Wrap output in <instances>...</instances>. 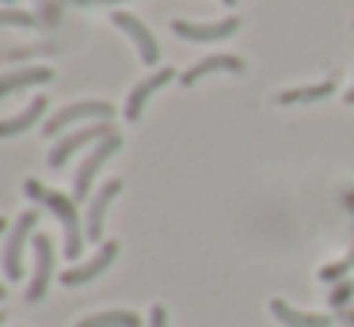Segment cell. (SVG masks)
<instances>
[{"instance_id": "cell-28", "label": "cell", "mask_w": 354, "mask_h": 327, "mask_svg": "<svg viewBox=\"0 0 354 327\" xmlns=\"http://www.w3.org/2000/svg\"><path fill=\"white\" fill-rule=\"evenodd\" d=\"M4 4H8V8H12V0H4Z\"/></svg>"}, {"instance_id": "cell-23", "label": "cell", "mask_w": 354, "mask_h": 327, "mask_svg": "<svg viewBox=\"0 0 354 327\" xmlns=\"http://www.w3.org/2000/svg\"><path fill=\"white\" fill-rule=\"evenodd\" d=\"M343 99H346V103H354V84H351V91H346V95H343Z\"/></svg>"}, {"instance_id": "cell-1", "label": "cell", "mask_w": 354, "mask_h": 327, "mask_svg": "<svg viewBox=\"0 0 354 327\" xmlns=\"http://www.w3.org/2000/svg\"><path fill=\"white\" fill-rule=\"evenodd\" d=\"M27 198L31 202H39L42 209H50L57 221H62V232H65V255H69V263H77L80 251H84L88 236H84V225H80V209H77V198L73 194H62V190L54 187H42L39 179H27L24 183Z\"/></svg>"}, {"instance_id": "cell-22", "label": "cell", "mask_w": 354, "mask_h": 327, "mask_svg": "<svg viewBox=\"0 0 354 327\" xmlns=\"http://www.w3.org/2000/svg\"><path fill=\"white\" fill-rule=\"evenodd\" d=\"M339 319H343L346 327H354V308H339Z\"/></svg>"}, {"instance_id": "cell-9", "label": "cell", "mask_w": 354, "mask_h": 327, "mask_svg": "<svg viewBox=\"0 0 354 327\" xmlns=\"http://www.w3.org/2000/svg\"><path fill=\"white\" fill-rule=\"evenodd\" d=\"M171 80H176V68L164 65V68H156V73H149L145 80L133 84V91L126 95V122H138L141 114H145V103L164 88V84H171Z\"/></svg>"}, {"instance_id": "cell-17", "label": "cell", "mask_w": 354, "mask_h": 327, "mask_svg": "<svg viewBox=\"0 0 354 327\" xmlns=\"http://www.w3.org/2000/svg\"><path fill=\"white\" fill-rule=\"evenodd\" d=\"M77 327H141V316L130 308H111V312H95V316H84Z\"/></svg>"}, {"instance_id": "cell-2", "label": "cell", "mask_w": 354, "mask_h": 327, "mask_svg": "<svg viewBox=\"0 0 354 327\" xmlns=\"http://www.w3.org/2000/svg\"><path fill=\"white\" fill-rule=\"evenodd\" d=\"M111 118H115V106L111 103H103V99H80V103H69L57 114H50V122H42V133L57 137L69 126H77V122H111Z\"/></svg>"}, {"instance_id": "cell-26", "label": "cell", "mask_w": 354, "mask_h": 327, "mask_svg": "<svg viewBox=\"0 0 354 327\" xmlns=\"http://www.w3.org/2000/svg\"><path fill=\"white\" fill-rule=\"evenodd\" d=\"M0 301H4V281H0Z\"/></svg>"}, {"instance_id": "cell-14", "label": "cell", "mask_w": 354, "mask_h": 327, "mask_svg": "<svg viewBox=\"0 0 354 327\" xmlns=\"http://www.w3.org/2000/svg\"><path fill=\"white\" fill-rule=\"evenodd\" d=\"M54 73L46 65H31V68H16V73H0V99L16 95L24 88H39V84H50Z\"/></svg>"}, {"instance_id": "cell-18", "label": "cell", "mask_w": 354, "mask_h": 327, "mask_svg": "<svg viewBox=\"0 0 354 327\" xmlns=\"http://www.w3.org/2000/svg\"><path fill=\"white\" fill-rule=\"evenodd\" d=\"M343 202H346V209H351V217H354V187H351V190H343ZM351 270H354V247L346 251V255L339 259V263H328V266H324L320 278L328 281V286H335V281H343Z\"/></svg>"}, {"instance_id": "cell-13", "label": "cell", "mask_w": 354, "mask_h": 327, "mask_svg": "<svg viewBox=\"0 0 354 327\" xmlns=\"http://www.w3.org/2000/svg\"><path fill=\"white\" fill-rule=\"evenodd\" d=\"M270 316L282 327H331V319H335V316H328V312H301V308H293V304H286L282 297L270 301Z\"/></svg>"}, {"instance_id": "cell-21", "label": "cell", "mask_w": 354, "mask_h": 327, "mask_svg": "<svg viewBox=\"0 0 354 327\" xmlns=\"http://www.w3.org/2000/svg\"><path fill=\"white\" fill-rule=\"evenodd\" d=\"M149 327H168V308H164V304H153V312H149Z\"/></svg>"}, {"instance_id": "cell-10", "label": "cell", "mask_w": 354, "mask_h": 327, "mask_svg": "<svg viewBox=\"0 0 354 327\" xmlns=\"http://www.w3.org/2000/svg\"><path fill=\"white\" fill-rule=\"evenodd\" d=\"M111 19H115L118 30H126V35L133 38V46H138V57L145 61V65H156V61H160V42H156L153 30H149L145 23L138 19V15H130V12H111Z\"/></svg>"}, {"instance_id": "cell-8", "label": "cell", "mask_w": 354, "mask_h": 327, "mask_svg": "<svg viewBox=\"0 0 354 327\" xmlns=\"http://www.w3.org/2000/svg\"><path fill=\"white\" fill-rule=\"evenodd\" d=\"M54 240H50L46 232L35 236V270H31V286H27V301H42V293H46L50 278H54Z\"/></svg>"}, {"instance_id": "cell-7", "label": "cell", "mask_w": 354, "mask_h": 327, "mask_svg": "<svg viewBox=\"0 0 354 327\" xmlns=\"http://www.w3.org/2000/svg\"><path fill=\"white\" fill-rule=\"evenodd\" d=\"M183 42H221V38L236 35L240 30V19L236 15H225V19H214V23H194V19H176L171 23Z\"/></svg>"}, {"instance_id": "cell-16", "label": "cell", "mask_w": 354, "mask_h": 327, "mask_svg": "<svg viewBox=\"0 0 354 327\" xmlns=\"http://www.w3.org/2000/svg\"><path fill=\"white\" fill-rule=\"evenodd\" d=\"M335 91V80H320V84H305V88H290V91H278L274 103L278 106H293V103H316V99H328Z\"/></svg>"}, {"instance_id": "cell-27", "label": "cell", "mask_w": 354, "mask_h": 327, "mask_svg": "<svg viewBox=\"0 0 354 327\" xmlns=\"http://www.w3.org/2000/svg\"><path fill=\"white\" fill-rule=\"evenodd\" d=\"M4 319H8V316H4V312H0V324H4Z\"/></svg>"}, {"instance_id": "cell-4", "label": "cell", "mask_w": 354, "mask_h": 327, "mask_svg": "<svg viewBox=\"0 0 354 327\" xmlns=\"http://www.w3.org/2000/svg\"><path fill=\"white\" fill-rule=\"evenodd\" d=\"M122 149V137L118 133H111V137H103L100 144H92V152L84 156V164L77 167V179H73V198L77 202H84V198H92V187H95V175L103 171V164H107L115 152Z\"/></svg>"}, {"instance_id": "cell-5", "label": "cell", "mask_w": 354, "mask_h": 327, "mask_svg": "<svg viewBox=\"0 0 354 327\" xmlns=\"http://www.w3.org/2000/svg\"><path fill=\"white\" fill-rule=\"evenodd\" d=\"M115 129H111V122H92V126H80V129H73V133H65L62 141L50 149V167H65L73 156H77L80 149H88V144H100L103 137H111Z\"/></svg>"}, {"instance_id": "cell-11", "label": "cell", "mask_w": 354, "mask_h": 327, "mask_svg": "<svg viewBox=\"0 0 354 327\" xmlns=\"http://www.w3.org/2000/svg\"><path fill=\"white\" fill-rule=\"evenodd\" d=\"M115 259H118V243H115V240H103V247L95 251V255L88 259V263H73L69 270L62 274V281H65V286H84V281L100 278V274L107 270V266L115 263Z\"/></svg>"}, {"instance_id": "cell-25", "label": "cell", "mask_w": 354, "mask_h": 327, "mask_svg": "<svg viewBox=\"0 0 354 327\" xmlns=\"http://www.w3.org/2000/svg\"><path fill=\"white\" fill-rule=\"evenodd\" d=\"M221 4H225V8H232V4H236V0H221Z\"/></svg>"}, {"instance_id": "cell-3", "label": "cell", "mask_w": 354, "mask_h": 327, "mask_svg": "<svg viewBox=\"0 0 354 327\" xmlns=\"http://www.w3.org/2000/svg\"><path fill=\"white\" fill-rule=\"evenodd\" d=\"M35 228H39V213L27 209V213H19V217H16L8 240H4V274H8L12 281L24 278V247H27V243H35V236H39Z\"/></svg>"}, {"instance_id": "cell-15", "label": "cell", "mask_w": 354, "mask_h": 327, "mask_svg": "<svg viewBox=\"0 0 354 327\" xmlns=\"http://www.w3.org/2000/svg\"><path fill=\"white\" fill-rule=\"evenodd\" d=\"M42 114H46V95H35L19 114H12V118H0V137H19V133H27V129H31L35 122L42 118Z\"/></svg>"}, {"instance_id": "cell-12", "label": "cell", "mask_w": 354, "mask_h": 327, "mask_svg": "<svg viewBox=\"0 0 354 327\" xmlns=\"http://www.w3.org/2000/svg\"><path fill=\"white\" fill-rule=\"evenodd\" d=\"M214 73H244V57H236V53H209V57H202L198 65H191L187 73H179V80L187 84V88H194L198 80H206V76Z\"/></svg>"}, {"instance_id": "cell-19", "label": "cell", "mask_w": 354, "mask_h": 327, "mask_svg": "<svg viewBox=\"0 0 354 327\" xmlns=\"http://www.w3.org/2000/svg\"><path fill=\"white\" fill-rule=\"evenodd\" d=\"M0 27H35V15L24 8H0Z\"/></svg>"}, {"instance_id": "cell-6", "label": "cell", "mask_w": 354, "mask_h": 327, "mask_svg": "<svg viewBox=\"0 0 354 327\" xmlns=\"http://www.w3.org/2000/svg\"><path fill=\"white\" fill-rule=\"evenodd\" d=\"M122 194V179H107L92 198H88V213H84V236L88 243H100L103 240V221H107V209L111 202Z\"/></svg>"}, {"instance_id": "cell-24", "label": "cell", "mask_w": 354, "mask_h": 327, "mask_svg": "<svg viewBox=\"0 0 354 327\" xmlns=\"http://www.w3.org/2000/svg\"><path fill=\"white\" fill-rule=\"evenodd\" d=\"M4 228H8V221H4V217H0V232H4Z\"/></svg>"}, {"instance_id": "cell-20", "label": "cell", "mask_w": 354, "mask_h": 327, "mask_svg": "<svg viewBox=\"0 0 354 327\" xmlns=\"http://www.w3.org/2000/svg\"><path fill=\"white\" fill-rule=\"evenodd\" d=\"M351 297H354V278H346V281H335V286H331L328 301L335 304V308H343V304H351Z\"/></svg>"}]
</instances>
